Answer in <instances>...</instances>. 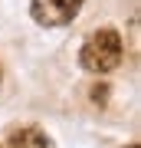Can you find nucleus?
<instances>
[{
  "mask_svg": "<svg viewBox=\"0 0 141 148\" xmlns=\"http://www.w3.org/2000/svg\"><path fill=\"white\" fill-rule=\"evenodd\" d=\"M121 53H125V46H121L118 30H95L79 49V63L89 73H112L121 63Z\"/></svg>",
  "mask_w": 141,
  "mask_h": 148,
  "instance_id": "f257e3e1",
  "label": "nucleus"
},
{
  "mask_svg": "<svg viewBox=\"0 0 141 148\" xmlns=\"http://www.w3.org/2000/svg\"><path fill=\"white\" fill-rule=\"evenodd\" d=\"M82 10V0H30V13L40 27H66Z\"/></svg>",
  "mask_w": 141,
  "mask_h": 148,
  "instance_id": "f03ea898",
  "label": "nucleus"
},
{
  "mask_svg": "<svg viewBox=\"0 0 141 148\" xmlns=\"http://www.w3.org/2000/svg\"><path fill=\"white\" fill-rule=\"evenodd\" d=\"M10 148H52V142L40 128H20L10 135Z\"/></svg>",
  "mask_w": 141,
  "mask_h": 148,
  "instance_id": "7ed1b4c3",
  "label": "nucleus"
},
{
  "mask_svg": "<svg viewBox=\"0 0 141 148\" xmlns=\"http://www.w3.org/2000/svg\"><path fill=\"white\" fill-rule=\"evenodd\" d=\"M128 148H138V145H128Z\"/></svg>",
  "mask_w": 141,
  "mask_h": 148,
  "instance_id": "20e7f679",
  "label": "nucleus"
}]
</instances>
